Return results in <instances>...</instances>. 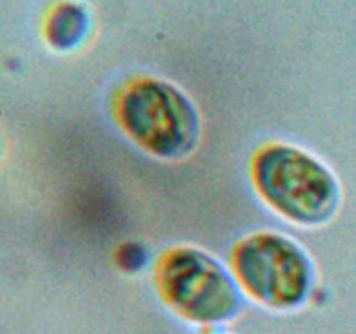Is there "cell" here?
<instances>
[{"mask_svg":"<svg viewBox=\"0 0 356 334\" xmlns=\"http://www.w3.org/2000/svg\"><path fill=\"white\" fill-rule=\"evenodd\" d=\"M236 280L247 292L271 306H294L313 282L308 254L280 233H256L233 250Z\"/></svg>","mask_w":356,"mask_h":334,"instance_id":"obj_3","label":"cell"},{"mask_svg":"<svg viewBox=\"0 0 356 334\" xmlns=\"http://www.w3.org/2000/svg\"><path fill=\"white\" fill-rule=\"evenodd\" d=\"M261 197L298 225H322L339 207L341 188L325 164L289 145H268L252 160Z\"/></svg>","mask_w":356,"mask_h":334,"instance_id":"obj_1","label":"cell"},{"mask_svg":"<svg viewBox=\"0 0 356 334\" xmlns=\"http://www.w3.org/2000/svg\"><path fill=\"white\" fill-rule=\"evenodd\" d=\"M115 115L132 141L162 159L190 153L200 131L193 103L160 80H139L125 87L117 97Z\"/></svg>","mask_w":356,"mask_h":334,"instance_id":"obj_2","label":"cell"},{"mask_svg":"<svg viewBox=\"0 0 356 334\" xmlns=\"http://www.w3.org/2000/svg\"><path fill=\"white\" fill-rule=\"evenodd\" d=\"M156 282L163 298L197 322H218L238 306L232 275L214 257L193 247L169 250L156 268Z\"/></svg>","mask_w":356,"mask_h":334,"instance_id":"obj_4","label":"cell"}]
</instances>
